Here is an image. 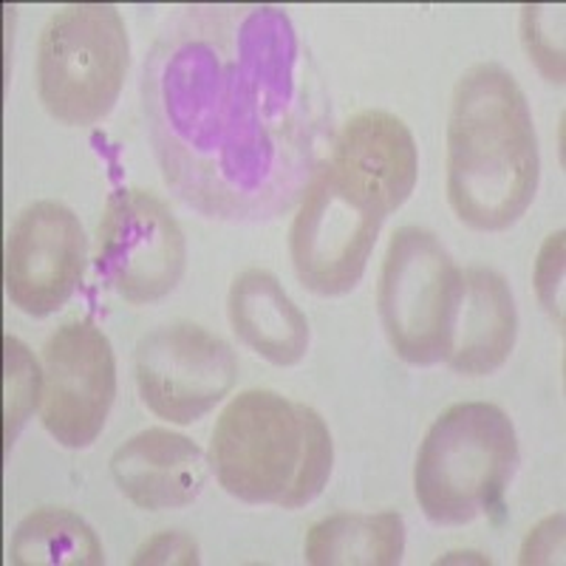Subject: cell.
I'll return each mask as SVG.
<instances>
[{"label": "cell", "mask_w": 566, "mask_h": 566, "mask_svg": "<svg viewBox=\"0 0 566 566\" xmlns=\"http://www.w3.org/2000/svg\"><path fill=\"white\" fill-rule=\"evenodd\" d=\"M139 97L170 193L227 224L292 210L335 139L321 69L270 3L174 9L142 60Z\"/></svg>", "instance_id": "6da1fadb"}, {"label": "cell", "mask_w": 566, "mask_h": 566, "mask_svg": "<svg viewBox=\"0 0 566 566\" xmlns=\"http://www.w3.org/2000/svg\"><path fill=\"white\" fill-rule=\"evenodd\" d=\"M541 154L527 97L499 63L459 77L448 119V201L479 232H504L524 219L538 190Z\"/></svg>", "instance_id": "7a4b0ae2"}, {"label": "cell", "mask_w": 566, "mask_h": 566, "mask_svg": "<svg viewBox=\"0 0 566 566\" xmlns=\"http://www.w3.org/2000/svg\"><path fill=\"white\" fill-rule=\"evenodd\" d=\"M207 459L232 499L301 510L328 484L335 444L315 408L250 388L221 411Z\"/></svg>", "instance_id": "3957f363"}, {"label": "cell", "mask_w": 566, "mask_h": 566, "mask_svg": "<svg viewBox=\"0 0 566 566\" xmlns=\"http://www.w3.org/2000/svg\"><path fill=\"white\" fill-rule=\"evenodd\" d=\"M522 464L515 424L493 402H457L419 444L413 493L424 518L459 527L504 502Z\"/></svg>", "instance_id": "277c9868"}, {"label": "cell", "mask_w": 566, "mask_h": 566, "mask_svg": "<svg viewBox=\"0 0 566 566\" xmlns=\"http://www.w3.org/2000/svg\"><path fill=\"white\" fill-rule=\"evenodd\" d=\"M130 40L119 9L111 3H71L57 9L40 32L38 97L71 128L103 123L123 94Z\"/></svg>", "instance_id": "5b68a950"}, {"label": "cell", "mask_w": 566, "mask_h": 566, "mask_svg": "<svg viewBox=\"0 0 566 566\" xmlns=\"http://www.w3.org/2000/svg\"><path fill=\"white\" fill-rule=\"evenodd\" d=\"M462 303V270L422 227H399L382 258L377 312L394 354L408 366L448 360Z\"/></svg>", "instance_id": "8992f818"}, {"label": "cell", "mask_w": 566, "mask_h": 566, "mask_svg": "<svg viewBox=\"0 0 566 566\" xmlns=\"http://www.w3.org/2000/svg\"><path fill=\"white\" fill-rule=\"evenodd\" d=\"M386 207L360 181L323 159L297 201L290 255L297 281L321 297L357 290L371 258Z\"/></svg>", "instance_id": "52a82bcc"}, {"label": "cell", "mask_w": 566, "mask_h": 566, "mask_svg": "<svg viewBox=\"0 0 566 566\" xmlns=\"http://www.w3.org/2000/svg\"><path fill=\"white\" fill-rule=\"evenodd\" d=\"M187 270V241L170 207L150 190L119 187L97 224L94 272L130 306H148L176 290Z\"/></svg>", "instance_id": "ba28073f"}, {"label": "cell", "mask_w": 566, "mask_h": 566, "mask_svg": "<svg viewBox=\"0 0 566 566\" xmlns=\"http://www.w3.org/2000/svg\"><path fill=\"white\" fill-rule=\"evenodd\" d=\"M134 380L142 406L170 424H193L230 397L239 360L224 337L199 323H165L136 343Z\"/></svg>", "instance_id": "9c48e42d"}, {"label": "cell", "mask_w": 566, "mask_h": 566, "mask_svg": "<svg viewBox=\"0 0 566 566\" xmlns=\"http://www.w3.org/2000/svg\"><path fill=\"white\" fill-rule=\"evenodd\" d=\"M116 399V360L97 321H69L43 348L40 422L69 451L97 442Z\"/></svg>", "instance_id": "30bf717a"}, {"label": "cell", "mask_w": 566, "mask_h": 566, "mask_svg": "<svg viewBox=\"0 0 566 566\" xmlns=\"http://www.w3.org/2000/svg\"><path fill=\"white\" fill-rule=\"evenodd\" d=\"M88 266V239L65 205L52 199L20 210L3 250V286L14 310L45 317L63 310Z\"/></svg>", "instance_id": "8fae6325"}, {"label": "cell", "mask_w": 566, "mask_h": 566, "mask_svg": "<svg viewBox=\"0 0 566 566\" xmlns=\"http://www.w3.org/2000/svg\"><path fill=\"white\" fill-rule=\"evenodd\" d=\"M210 459L193 439L168 428H148L123 442L111 457L116 490L139 510H179L207 488Z\"/></svg>", "instance_id": "7c38bea8"}, {"label": "cell", "mask_w": 566, "mask_h": 566, "mask_svg": "<svg viewBox=\"0 0 566 566\" xmlns=\"http://www.w3.org/2000/svg\"><path fill=\"white\" fill-rule=\"evenodd\" d=\"M326 159L360 181L388 216L406 205L417 187V142L411 128L388 111L368 108L346 119L335 130Z\"/></svg>", "instance_id": "4fadbf2b"}, {"label": "cell", "mask_w": 566, "mask_h": 566, "mask_svg": "<svg viewBox=\"0 0 566 566\" xmlns=\"http://www.w3.org/2000/svg\"><path fill=\"white\" fill-rule=\"evenodd\" d=\"M515 337L518 310L504 275L488 266L464 270L457 335L444 366L464 377H488L510 360Z\"/></svg>", "instance_id": "5bb4252c"}, {"label": "cell", "mask_w": 566, "mask_h": 566, "mask_svg": "<svg viewBox=\"0 0 566 566\" xmlns=\"http://www.w3.org/2000/svg\"><path fill=\"white\" fill-rule=\"evenodd\" d=\"M227 317L239 340L272 366H297L310 352V321L272 272H239L227 295Z\"/></svg>", "instance_id": "9a60e30c"}, {"label": "cell", "mask_w": 566, "mask_h": 566, "mask_svg": "<svg viewBox=\"0 0 566 566\" xmlns=\"http://www.w3.org/2000/svg\"><path fill=\"white\" fill-rule=\"evenodd\" d=\"M402 553L406 522L394 510L326 515L303 541V558L312 566H394Z\"/></svg>", "instance_id": "2e32d148"}, {"label": "cell", "mask_w": 566, "mask_h": 566, "mask_svg": "<svg viewBox=\"0 0 566 566\" xmlns=\"http://www.w3.org/2000/svg\"><path fill=\"white\" fill-rule=\"evenodd\" d=\"M9 560L14 566H99L105 564V549L77 513L40 507L14 530Z\"/></svg>", "instance_id": "e0dca14e"}, {"label": "cell", "mask_w": 566, "mask_h": 566, "mask_svg": "<svg viewBox=\"0 0 566 566\" xmlns=\"http://www.w3.org/2000/svg\"><path fill=\"white\" fill-rule=\"evenodd\" d=\"M43 399V368L27 343L3 335V442L7 453Z\"/></svg>", "instance_id": "ac0fdd59"}, {"label": "cell", "mask_w": 566, "mask_h": 566, "mask_svg": "<svg viewBox=\"0 0 566 566\" xmlns=\"http://www.w3.org/2000/svg\"><path fill=\"white\" fill-rule=\"evenodd\" d=\"M564 9L549 7H524L522 20V38L527 45L530 60H535L544 77L549 83H564V38L553 34L555 18H560Z\"/></svg>", "instance_id": "d6986e66"}, {"label": "cell", "mask_w": 566, "mask_h": 566, "mask_svg": "<svg viewBox=\"0 0 566 566\" xmlns=\"http://www.w3.org/2000/svg\"><path fill=\"white\" fill-rule=\"evenodd\" d=\"M535 292L544 310L564 332V232H553L535 261Z\"/></svg>", "instance_id": "ffe728a7"}, {"label": "cell", "mask_w": 566, "mask_h": 566, "mask_svg": "<svg viewBox=\"0 0 566 566\" xmlns=\"http://www.w3.org/2000/svg\"><path fill=\"white\" fill-rule=\"evenodd\" d=\"M134 564H199V547L185 533H159L136 553Z\"/></svg>", "instance_id": "44dd1931"}]
</instances>
